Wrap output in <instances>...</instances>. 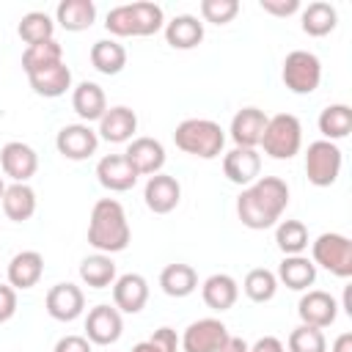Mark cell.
<instances>
[{
    "mask_svg": "<svg viewBox=\"0 0 352 352\" xmlns=\"http://www.w3.org/2000/svg\"><path fill=\"white\" fill-rule=\"evenodd\" d=\"M275 245L283 256H302L308 248V228L302 220H280L275 228Z\"/></svg>",
    "mask_w": 352,
    "mask_h": 352,
    "instance_id": "cell-36",
    "label": "cell"
},
{
    "mask_svg": "<svg viewBox=\"0 0 352 352\" xmlns=\"http://www.w3.org/2000/svg\"><path fill=\"white\" fill-rule=\"evenodd\" d=\"M267 157L272 160H292L302 146V124L292 113H278L267 121V129L261 135V143Z\"/></svg>",
    "mask_w": 352,
    "mask_h": 352,
    "instance_id": "cell-4",
    "label": "cell"
},
{
    "mask_svg": "<svg viewBox=\"0 0 352 352\" xmlns=\"http://www.w3.org/2000/svg\"><path fill=\"white\" fill-rule=\"evenodd\" d=\"M344 311H346V314H352V305H349V286L344 289Z\"/></svg>",
    "mask_w": 352,
    "mask_h": 352,
    "instance_id": "cell-49",
    "label": "cell"
},
{
    "mask_svg": "<svg viewBox=\"0 0 352 352\" xmlns=\"http://www.w3.org/2000/svg\"><path fill=\"white\" fill-rule=\"evenodd\" d=\"M176 349H179V336L170 327H160L146 341L132 346V352H176Z\"/></svg>",
    "mask_w": 352,
    "mask_h": 352,
    "instance_id": "cell-41",
    "label": "cell"
},
{
    "mask_svg": "<svg viewBox=\"0 0 352 352\" xmlns=\"http://www.w3.org/2000/svg\"><path fill=\"white\" fill-rule=\"evenodd\" d=\"M286 206H289V184L278 176H258L253 184L242 187L236 198V214L242 226L250 231L272 228Z\"/></svg>",
    "mask_w": 352,
    "mask_h": 352,
    "instance_id": "cell-1",
    "label": "cell"
},
{
    "mask_svg": "<svg viewBox=\"0 0 352 352\" xmlns=\"http://www.w3.org/2000/svg\"><path fill=\"white\" fill-rule=\"evenodd\" d=\"M289 352H327L324 333L311 324H300L289 333Z\"/></svg>",
    "mask_w": 352,
    "mask_h": 352,
    "instance_id": "cell-39",
    "label": "cell"
},
{
    "mask_svg": "<svg viewBox=\"0 0 352 352\" xmlns=\"http://www.w3.org/2000/svg\"><path fill=\"white\" fill-rule=\"evenodd\" d=\"M0 168L8 179L28 184V179L36 176V170H38V154L22 140H8L0 148Z\"/></svg>",
    "mask_w": 352,
    "mask_h": 352,
    "instance_id": "cell-11",
    "label": "cell"
},
{
    "mask_svg": "<svg viewBox=\"0 0 352 352\" xmlns=\"http://www.w3.org/2000/svg\"><path fill=\"white\" fill-rule=\"evenodd\" d=\"M160 286L168 297H190L195 289H198V272L190 267V264H168L162 272H160Z\"/></svg>",
    "mask_w": 352,
    "mask_h": 352,
    "instance_id": "cell-30",
    "label": "cell"
},
{
    "mask_svg": "<svg viewBox=\"0 0 352 352\" xmlns=\"http://www.w3.org/2000/svg\"><path fill=\"white\" fill-rule=\"evenodd\" d=\"M242 292H245L248 300H253V302H270V300L275 297V292H278V278H275V272H270V270H264V267H256V270H250V272L245 275Z\"/></svg>",
    "mask_w": 352,
    "mask_h": 352,
    "instance_id": "cell-37",
    "label": "cell"
},
{
    "mask_svg": "<svg viewBox=\"0 0 352 352\" xmlns=\"http://www.w3.org/2000/svg\"><path fill=\"white\" fill-rule=\"evenodd\" d=\"M96 179L110 192H126L138 182V170L129 165L124 154H107L96 162Z\"/></svg>",
    "mask_w": 352,
    "mask_h": 352,
    "instance_id": "cell-17",
    "label": "cell"
},
{
    "mask_svg": "<svg viewBox=\"0 0 352 352\" xmlns=\"http://www.w3.org/2000/svg\"><path fill=\"white\" fill-rule=\"evenodd\" d=\"M129 14H132V36H154L165 28V14L157 3L148 0L129 3Z\"/></svg>",
    "mask_w": 352,
    "mask_h": 352,
    "instance_id": "cell-34",
    "label": "cell"
},
{
    "mask_svg": "<svg viewBox=\"0 0 352 352\" xmlns=\"http://www.w3.org/2000/svg\"><path fill=\"white\" fill-rule=\"evenodd\" d=\"M28 82H30L33 94H38L44 99H58L72 88V69L60 60V63H52L47 69L28 74Z\"/></svg>",
    "mask_w": 352,
    "mask_h": 352,
    "instance_id": "cell-21",
    "label": "cell"
},
{
    "mask_svg": "<svg viewBox=\"0 0 352 352\" xmlns=\"http://www.w3.org/2000/svg\"><path fill=\"white\" fill-rule=\"evenodd\" d=\"M44 275V256L38 250H19L8 261V286L11 289H33Z\"/></svg>",
    "mask_w": 352,
    "mask_h": 352,
    "instance_id": "cell-22",
    "label": "cell"
},
{
    "mask_svg": "<svg viewBox=\"0 0 352 352\" xmlns=\"http://www.w3.org/2000/svg\"><path fill=\"white\" fill-rule=\"evenodd\" d=\"M0 204H3L6 217L14 220V223H25L36 214V192H33L30 184H19V182L8 184Z\"/></svg>",
    "mask_w": 352,
    "mask_h": 352,
    "instance_id": "cell-27",
    "label": "cell"
},
{
    "mask_svg": "<svg viewBox=\"0 0 352 352\" xmlns=\"http://www.w3.org/2000/svg\"><path fill=\"white\" fill-rule=\"evenodd\" d=\"M217 352H248V344H245V338H239V336H228L226 344H223Z\"/></svg>",
    "mask_w": 352,
    "mask_h": 352,
    "instance_id": "cell-47",
    "label": "cell"
},
{
    "mask_svg": "<svg viewBox=\"0 0 352 352\" xmlns=\"http://www.w3.org/2000/svg\"><path fill=\"white\" fill-rule=\"evenodd\" d=\"M63 60V47L52 38V41H44V44H33L22 52V69L25 74H33L38 69H47L52 63H60Z\"/></svg>",
    "mask_w": 352,
    "mask_h": 352,
    "instance_id": "cell-38",
    "label": "cell"
},
{
    "mask_svg": "<svg viewBox=\"0 0 352 352\" xmlns=\"http://www.w3.org/2000/svg\"><path fill=\"white\" fill-rule=\"evenodd\" d=\"M223 173L231 184H239V187H248L258 179L261 173V154L256 148H239L234 146L226 157H223Z\"/></svg>",
    "mask_w": 352,
    "mask_h": 352,
    "instance_id": "cell-19",
    "label": "cell"
},
{
    "mask_svg": "<svg viewBox=\"0 0 352 352\" xmlns=\"http://www.w3.org/2000/svg\"><path fill=\"white\" fill-rule=\"evenodd\" d=\"M275 278L292 292H305L316 280V264L305 256H283Z\"/></svg>",
    "mask_w": 352,
    "mask_h": 352,
    "instance_id": "cell-26",
    "label": "cell"
},
{
    "mask_svg": "<svg viewBox=\"0 0 352 352\" xmlns=\"http://www.w3.org/2000/svg\"><path fill=\"white\" fill-rule=\"evenodd\" d=\"M96 146H99V135L88 124H66L55 135L58 154H63L66 160H74V162L96 154Z\"/></svg>",
    "mask_w": 352,
    "mask_h": 352,
    "instance_id": "cell-10",
    "label": "cell"
},
{
    "mask_svg": "<svg viewBox=\"0 0 352 352\" xmlns=\"http://www.w3.org/2000/svg\"><path fill=\"white\" fill-rule=\"evenodd\" d=\"M3 192H6V184H3V176H0V198H3Z\"/></svg>",
    "mask_w": 352,
    "mask_h": 352,
    "instance_id": "cell-50",
    "label": "cell"
},
{
    "mask_svg": "<svg viewBox=\"0 0 352 352\" xmlns=\"http://www.w3.org/2000/svg\"><path fill=\"white\" fill-rule=\"evenodd\" d=\"M44 305H47V314L52 319H58V322H74L82 314V308H85V294H82L80 286H74L69 280L66 283H55L47 292Z\"/></svg>",
    "mask_w": 352,
    "mask_h": 352,
    "instance_id": "cell-13",
    "label": "cell"
},
{
    "mask_svg": "<svg viewBox=\"0 0 352 352\" xmlns=\"http://www.w3.org/2000/svg\"><path fill=\"white\" fill-rule=\"evenodd\" d=\"M16 33H19V38H22L28 47L44 44V41H52V38H55V22H52L50 14H44V11H30V14H25V16L19 19Z\"/></svg>",
    "mask_w": 352,
    "mask_h": 352,
    "instance_id": "cell-35",
    "label": "cell"
},
{
    "mask_svg": "<svg viewBox=\"0 0 352 352\" xmlns=\"http://www.w3.org/2000/svg\"><path fill=\"white\" fill-rule=\"evenodd\" d=\"M80 278L91 289H107L116 283V261L107 253H94L80 261Z\"/></svg>",
    "mask_w": 352,
    "mask_h": 352,
    "instance_id": "cell-32",
    "label": "cell"
},
{
    "mask_svg": "<svg viewBox=\"0 0 352 352\" xmlns=\"http://www.w3.org/2000/svg\"><path fill=\"white\" fill-rule=\"evenodd\" d=\"M239 14V0H201V16L212 25H228Z\"/></svg>",
    "mask_w": 352,
    "mask_h": 352,
    "instance_id": "cell-40",
    "label": "cell"
},
{
    "mask_svg": "<svg viewBox=\"0 0 352 352\" xmlns=\"http://www.w3.org/2000/svg\"><path fill=\"white\" fill-rule=\"evenodd\" d=\"M52 352H91V341L85 336H63L58 338Z\"/></svg>",
    "mask_w": 352,
    "mask_h": 352,
    "instance_id": "cell-45",
    "label": "cell"
},
{
    "mask_svg": "<svg viewBox=\"0 0 352 352\" xmlns=\"http://www.w3.org/2000/svg\"><path fill=\"white\" fill-rule=\"evenodd\" d=\"M124 157L129 160V165L138 170V176H154V173H162V165H165V146L157 140V138H135Z\"/></svg>",
    "mask_w": 352,
    "mask_h": 352,
    "instance_id": "cell-16",
    "label": "cell"
},
{
    "mask_svg": "<svg viewBox=\"0 0 352 352\" xmlns=\"http://www.w3.org/2000/svg\"><path fill=\"white\" fill-rule=\"evenodd\" d=\"M165 41L173 50H192L204 41V22L192 14H179L170 22H165Z\"/></svg>",
    "mask_w": 352,
    "mask_h": 352,
    "instance_id": "cell-24",
    "label": "cell"
},
{
    "mask_svg": "<svg viewBox=\"0 0 352 352\" xmlns=\"http://www.w3.org/2000/svg\"><path fill=\"white\" fill-rule=\"evenodd\" d=\"M143 201L154 214H168L182 201V184L168 173H154L143 187Z\"/></svg>",
    "mask_w": 352,
    "mask_h": 352,
    "instance_id": "cell-14",
    "label": "cell"
},
{
    "mask_svg": "<svg viewBox=\"0 0 352 352\" xmlns=\"http://www.w3.org/2000/svg\"><path fill=\"white\" fill-rule=\"evenodd\" d=\"M258 6L272 16H292L300 11V0H258Z\"/></svg>",
    "mask_w": 352,
    "mask_h": 352,
    "instance_id": "cell-43",
    "label": "cell"
},
{
    "mask_svg": "<svg viewBox=\"0 0 352 352\" xmlns=\"http://www.w3.org/2000/svg\"><path fill=\"white\" fill-rule=\"evenodd\" d=\"M94 19H96V6L91 0H63L55 8V22L69 33L88 30Z\"/></svg>",
    "mask_w": 352,
    "mask_h": 352,
    "instance_id": "cell-28",
    "label": "cell"
},
{
    "mask_svg": "<svg viewBox=\"0 0 352 352\" xmlns=\"http://www.w3.org/2000/svg\"><path fill=\"white\" fill-rule=\"evenodd\" d=\"M91 63H94V69L99 74L113 77L126 66V50L116 38H99L91 47Z\"/></svg>",
    "mask_w": 352,
    "mask_h": 352,
    "instance_id": "cell-31",
    "label": "cell"
},
{
    "mask_svg": "<svg viewBox=\"0 0 352 352\" xmlns=\"http://www.w3.org/2000/svg\"><path fill=\"white\" fill-rule=\"evenodd\" d=\"M319 132L324 135V140L336 143L344 140L352 132V107L349 104H327L319 113Z\"/></svg>",
    "mask_w": 352,
    "mask_h": 352,
    "instance_id": "cell-33",
    "label": "cell"
},
{
    "mask_svg": "<svg viewBox=\"0 0 352 352\" xmlns=\"http://www.w3.org/2000/svg\"><path fill=\"white\" fill-rule=\"evenodd\" d=\"M228 336L231 333L220 319L206 316V319L190 322L179 344H182V352H217Z\"/></svg>",
    "mask_w": 352,
    "mask_h": 352,
    "instance_id": "cell-8",
    "label": "cell"
},
{
    "mask_svg": "<svg viewBox=\"0 0 352 352\" xmlns=\"http://www.w3.org/2000/svg\"><path fill=\"white\" fill-rule=\"evenodd\" d=\"M341 162L344 157L336 143L314 140L308 143V151H305V176L314 187H330L341 173Z\"/></svg>",
    "mask_w": 352,
    "mask_h": 352,
    "instance_id": "cell-7",
    "label": "cell"
},
{
    "mask_svg": "<svg viewBox=\"0 0 352 352\" xmlns=\"http://www.w3.org/2000/svg\"><path fill=\"white\" fill-rule=\"evenodd\" d=\"M16 314V289L8 283H0V324L8 322Z\"/></svg>",
    "mask_w": 352,
    "mask_h": 352,
    "instance_id": "cell-44",
    "label": "cell"
},
{
    "mask_svg": "<svg viewBox=\"0 0 352 352\" xmlns=\"http://www.w3.org/2000/svg\"><path fill=\"white\" fill-rule=\"evenodd\" d=\"M173 143L184 154H192L201 160H214L223 154L226 132L212 118H184L173 132Z\"/></svg>",
    "mask_w": 352,
    "mask_h": 352,
    "instance_id": "cell-3",
    "label": "cell"
},
{
    "mask_svg": "<svg viewBox=\"0 0 352 352\" xmlns=\"http://www.w3.org/2000/svg\"><path fill=\"white\" fill-rule=\"evenodd\" d=\"M104 28H107L113 36H121V38L132 36V14H129V3H126V6H116V8H110L107 16H104Z\"/></svg>",
    "mask_w": 352,
    "mask_h": 352,
    "instance_id": "cell-42",
    "label": "cell"
},
{
    "mask_svg": "<svg viewBox=\"0 0 352 352\" xmlns=\"http://www.w3.org/2000/svg\"><path fill=\"white\" fill-rule=\"evenodd\" d=\"M148 302V280L138 272H126L113 283V305L121 314H140Z\"/></svg>",
    "mask_w": 352,
    "mask_h": 352,
    "instance_id": "cell-18",
    "label": "cell"
},
{
    "mask_svg": "<svg viewBox=\"0 0 352 352\" xmlns=\"http://www.w3.org/2000/svg\"><path fill=\"white\" fill-rule=\"evenodd\" d=\"M267 121H270V116L264 110H258V107H242V110H236V116L231 118V126H228L231 140L239 148H256L261 143V135L267 129Z\"/></svg>",
    "mask_w": 352,
    "mask_h": 352,
    "instance_id": "cell-15",
    "label": "cell"
},
{
    "mask_svg": "<svg viewBox=\"0 0 352 352\" xmlns=\"http://www.w3.org/2000/svg\"><path fill=\"white\" fill-rule=\"evenodd\" d=\"M135 129H138L135 110L126 107V104H116V107H107L104 116L99 118L96 135L102 140H107V143H126V140H132Z\"/></svg>",
    "mask_w": 352,
    "mask_h": 352,
    "instance_id": "cell-20",
    "label": "cell"
},
{
    "mask_svg": "<svg viewBox=\"0 0 352 352\" xmlns=\"http://www.w3.org/2000/svg\"><path fill=\"white\" fill-rule=\"evenodd\" d=\"M201 297H204V302L212 308V311H228V308H234V302H236V297H239V283L228 275V272H214V275H209L206 280H204V286H201Z\"/></svg>",
    "mask_w": 352,
    "mask_h": 352,
    "instance_id": "cell-23",
    "label": "cell"
},
{
    "mask_svg": "<svg viewBox=\"0 0 352 352\" xmlns=\"http://www.w3.org/2000/svg\"><path fill=\"white\" fill-rule=\"evenodd\" d=\"M124 333V319H121V311L116 305H94L85 316V338L91 344H99V346H110L121 338Z\"/></svg>",
    "mask_w": 352,
    "mask_h": 352,
    "instance_id": "cell-9",
    "label": "cell"
},
{
    "mask_svg": "<svg viewBox=\"0 0 352 352\" xmlns=\"http://www.w3.org/2000/svg\"><path fill=\"white\" fill-rule=\"evenodd\" d=\"M300 25H302V33L314 36V38H322L327 33L336 30L338 25V11L336 6L324 3V0H316V3H308L302 8V16H300Z\"/></svg>",
    "mask_w": 352,
    "mask_h": 352,
    "instance_id": "cell-29",
    "label": "cell"
},
{
    "mask_svg": "<svg viewBox=\"0 0 352 352\" xmlns=\"http://www.w3.org/2000/svg\"><path fill=\"white\" fill-rule=\"evenodd\" d=\"M129 239H132V231H129L124 206L116 198H99L88 220V245L96 253L113 256V253L126 250Z\"/></svg>",
    "mask_w": 352,
    "mask_h": 352,
    "instance_id": "cell-2",
    "label": "cell"
},
{
    "mask_svg": "<svg viewBox=\"0 0 352 352\" xmlns=\"http://www.w3.org/2000/svg\"><path fill=\"white\" fill-rule=\"evenodd\" d=\"M333 352H352V333H341L333 341Z\"/></svg>",
    "mask_w": 352,
    "mask_h": 352,
    "instance_id": "cell-48",
    "label": "cell"
},
{
    "mask_svg": "<svg viewBox=\"0 0 352 352\" xmlns=\"http://www.w3.org/2000/svg\"><path fill=\"white\" fill-rule=\"evenodd\" d=\"M297 314H300V322L302 324H311V327H330L338 316V302L333 294L322 292V289H308L300 302H297Z\"/></svg>",
    "mask_w": 352,
    "mask_h": 352,
    "instance_id": "cell-12",
    "label": "cell"
},
{
    "mask_svg": "<svg viewBox=\"0 0 352 352\" xmlns=\"http://www.w3.org/2000/svg\"><path fill=\"white\" fill-rule=\"evenodd\" d=\"M311 253H314V264L324 267L330 275L336 278H349L352 275V242L344 234H319L311 242Z\"/></svg>",
    "mask_w": 352,
    "mask_h": 352,
    "instance_id": "cell-5",
    "label": "cell"
},
{
    "mask_svg": "<svg viewBox=\"0 0 352 352\" xmlns=\"http://www.w3.org/2000/svg\"><path fill=\"white\" fill-rule=\"evenodd\" d=\"M72 107L74 113L82 118V124H91V121H99L107 110V96L102 91V85L85 80L80 82L74 91H72Z\"/></svg>",
    "mask_w": 352,
    "mask_h": 352,
    "instance_id": "cell-25",
    "label": "cell"
},
{
    "mask_svg": "<svg viewBox=\"0 0 352 352\" xmlns=\"http://www.w3.org/2000/svg\"><path fill=\"white\" fill-rule=\"evenodd\" d=\"M248 352H283V344H280V338H275V336H264V338H258L253 346H248Z\"/></svg>",
    "mask_w": 352,
    "mask_h": 352,
    "instance_id": "cell-46",
    "label": "cell"
},
{
    "mask_svg": "<svg viewBox=\"0 0 352 352\" xmlns=\"http://www.w3.org/2000/svg\"><path fill=\"white\" fill-rule=\"evenodd\" d=\"M280 77H283V85L292 94L305 96V94H314L319 88V82H322V63L308 50H292L286 55V60H283Z\"/></svg>",
    "mask_w": 352,
    "mask_h": 352,
    "instance_id": "cell-6",
    "label": "cell"
}]
</instances>
